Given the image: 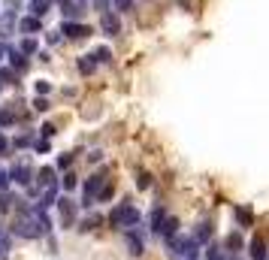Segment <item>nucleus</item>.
I'll return each instance as SVG.
<instances>
[{
  "label": "nucleus",
  "mask_w": 269,
  "mask_h": 260,
  "mask_svg": "<svg viewBox=\"0 0 269 260\" xmlns=\"http://www.w3.org/2000/svg\"><path fill=\"white\" fill-rule=\"evenodd\" d=\"M55 133H58V127H55V124H43V127H40V136H43V140H51Z\"/></svg>",
  "instance_id": "obj_33"
},
{
  "label": "nucleus",
  "mask_w": 269,
  "mask_h": 260,
  "mask_svg": "<svg viewBox=\"0 0 269 260\" xmlns=\"http://www.w3.org/2000/svg\"><path fill=\"white\" fill-rule=\"evenodd\" d=\"M33 109H37V112H46V109H49V103H46V100H43V97H40V100H37V103H33Z\"/></svg>",
  "instance_id": "obj_44"
},
{
  "label": "nucleus",
  "mask_w": 269,
  "mask_h": 260,
  "mask_svg": "<svg viewBox=\"0 0 269 260\" xmlns=\"http://www.w3.org/2000/svg\"><path fill=\"white\" fill-rule=\"evenodd\" d=\"M6 148H9V142L3 140V136H0V154H6Z\"/></svg>",
  "instance_id": "obj_46"
},
{
  "label": "nucleus",
  "mask_w": 269,
  "mask_h": 260,
  "mask_svg": "<svg viewBox=\"0 0 269 260\" xmlns=\"http://www.w3.org/2000/svg\"><path fill=\"white\" fill-rule=\"evenodd\" d=\"M97 200H100V203H106V200H112V185H106V188L100 190V194H97Z\"/></svg>",
  "instance_id": "obj_39"
},
{
  "label": "nucleus",
  "mask_w": 269,
  "mask_h": 260,
  "mask_svg": "<svg viewBox=\"0 0 269 260\" xmlns=\"http://www.w3.org/2000/svg\"><path fill=\"white\" fill-rule=\"evenodd\" d=\"M51 3H64V0H51Z\"/></svg>",
  "instance_id": "obj_48"
},
{
  "label": "nucleus",
  "mask_w": 269,
  "mask_h": 260,
  "mask_svg": "<svg viewBox=\"0 0 269 260\" xmlns=\"http://www.w3.org/2000/svg\"><path fill=\"white\" fill-rule=\"evenodd\" d=\"M91 58H94L97 64H112V51H109V48H106V46H100V48L94 51V55H91Z\"/></svg>",
  "instance_id": "obj_24"
},
{
  "label": "nucleus",
  "mask_w": 269,
  "mask_h": 260,
  "mask_svg": "<svg viewBox=\"0 0 269 260\" xmlns=\"http://www.w3.org/2000/svg\"><path fill=\"white\" fill-rule=\"evenodd\" d=\"M70 164H73V154H70V151H67V154H61V158H58V169H67Z\"/></svg>",
  "instance_id": "obj_36"
},
{
  "label": "nucleus",
  "mask_w": 269,
  "mask_h": 260,
  "mask_svg": "<svg viewBox=\"0 0 269 260\" xmlns=\"http://www.w3.org/2000/svg\"><path fill=\"white\" fill-rule=\"evenodd\" d=\"M109 221L115 224V227H121V230H130V227H139V221H142V215H139V209H133L130 203H118Z\"/></svg>",
  "instance_id": "obj_3"
},
{
  "label": "nucleus",
  "mask_w": 269,
  "mask_h": 260,
  "mask_svg": "<svg viewBox=\"0 0 269 260\" xmlns=\"http://www.w3.org/2000/svg\"><path fill=\"white\" fill-rule=\"evenodd\" d=\"M15 79V70H6V67H0V85H9Z\"/></svg>",
  "instance_id": "obj_32"
},
{
  "label": "nucleus",
  "mask_w": 269,
  "mask_h": 260,
  "mask_svg": "<svg viewBox=\"0 0 269 260\" xmlns=\"http://www.w3.org/2000/svg\"><path fill=\"white\" fill-rule=\"evenodd\" d=\"M224 248H227V254H239V248H242V236H239V233H230L227 242H224Z\"/></svg>",
  "instance_id": "obj_21"
},
{
  "label": "nucleus",
  "mask_w": 269,
  "mask_h": 260,
  "mask_svg": "<svg viewBox=\"0 0 269 260\" xmlns=\"http://www.w3.org/2000/svg\"><path fill=\"white\" fill-rule=\"evenodd\" d=\"M164 221H167V209H164V206H154V209H151V215H148L151 233H164Z\"/></svg>",
  "instance_id": "obj_13"
},
{
  "label": "nucleus",
  "mask_w": 269,
  "mask_h": 260,
  "mask_svg": "<svg viewBox=\"0 0 269 260\" xmlns=\"http://www.w3.org/2000/svg\"><path fill=\"white\" fill-rule=\"evenodd\" d=\"M109 3H112V0H94V6H97L100 12H109Z\"/></svg>",
  "instance_id": "obj_42"
},
{
  "label": "nucleus",
  "mask_w": 269,
  "mask_h": 260,
  "mask_svg": "<svg viewBox=\"0 0 269 260\" xmlns=\"http://www.w3.org/2000/svg\"><path fill=\"white\" fill-rule=\"evenodd\" d=\"M94 227H100V215H94V218H85V221H82V230H94Z\"/></svg>",
  "instance_id": "obj_34"
},
{
  "label": "nucleus",
  "mask_w": 269,
  "mask_h": 260,
  "mask_svg": "<svg viewBox=\"0 0 269 260\" xmlns=\"http://www.w3.org/2000/svg\"><path fill=\"white\" fill-rule=\"evenodd\" d=\"M19 30L27 33V37H33V33L43 30V19H33V15H22L19 19Z\"/></svg>",
  "instance_id": "obj_12"
},
{
  "label": "nucleus",
  "mask_w": 269,
  "mask_h": 260,
  "mask_svg": "<svg viewBox=\"0 0 269 260\" xmlns=\"http://www.w3.org/2000/svg\"><path fill=\"white\" fill-rule=\"evenodd\" d=\"M49 91H51V82H46V79H43V82H37V94H40V97H43V94H49Z\"/></svg>",
  "instance_id": "obj_41"
},
{
  "label": "nucleus",
  "mask_w": 269,
  "mask_h": 260,
  "mask_svg": "<svg viewBox=\"0 0 269 260\" xmlns=\"http://www.w3.org/2000/svg\"><path fill=\"white\" fill-rule=\"evenodd\" d=\"M100 27H103L106 37H118V33H121V22H118V15L103 12V15H100Z\"/></svg>",
  "instance_id": "obj_9"
},
{
  "label": "nucleus",
  "mask_w": 269,
  "mask_h": 260,
  "mask_svg": "<svg viewBox=\"0 0 269 260\" xmlns=\"http://www.w3.org/2000/svg\"><path fill=\"white\" fill-rule=\"evenodd\" d=\"M6 51H9V48H6L3 43H0V61H3V58H6Z\"/></svg>",
  "instance_id": "obj_47"
},
{
  "label": "nucleus",
  "mask_w": 269,
  "mask_h": 260,
  "mask_svg": "<svg viewBox=\"0 0 269 260\" xmlns=\"http://www.w3.org/2000/svg\"><path fill=\"white\" fill-rule=\"evenodd\" d=\"M61 190H67V194H73V190H76V176H73V172H64V179H61Z\"/></svg>",
  "instance_id": "obj_26"
},
{
  "label": "nucleus",
  "mask_w": 269,
  "mask_h": 260,
  "mask_svg": "<svg viewBox=\"0 0 269 260\" xmlns=\"http://www.w3.org/2000/svg\"><path fill=\"white\" fill-rule=\"evenodd\" d=\"M61 33H64L67 40H85L88 33H94V30L88 27V24H79V22H67V19H64V24H61Z\"/></svg>",
  "instance_id": "obj_6"
},
{
  "label": "nucleus",
  "mask_w": 269,
  "mask_h": 260,
  "mask_svg": "<svg viewBox=\"0 0 269 260\" xmlns=\"http://www.w3.org/2000/svg\"><path fill=\"white\" fill-rule=\"evenodd\" d=\"M167 245H170L175 260H196L200 257V242L194 236H172V239H167Z\"/></svg>",
  "instance_id": "obj_1"
},
{
  "label": "nucleus",
  "mask_w": 269,
  "mask_h": 260,
  "mask_svg": "<svg viewBox=\"0 0 269 260\" xmlns=\"http://www.w3.org/2000/svg\"><path fill=\"white\" fill-rule=\"evenodd\" d=\"M58 209H61V221L70 227V224L76 221V203L70 200V197H61V200H58Z\"/></svg>",
  "instance_id": "obj_11"
},
{
  "label": "nucleus",
  "mask_w": 269,
  "mask_h": 260,
  "mask_svg": "<svg viewBox=\"0 0 269 260\" xmlns=\"http://www.w3.org/2000/svg\"><path fill=\"white\" fill-rule=\"evenodd\" d=\"M118 12H133V0H112Z\"/></svg>",
  "instance_id": "obj_30"
},
{
  "label": "nucleus",
  "mask_w": 269,
  "mask_h": 260,
  "mask_svg": "<svg viewBox=\"0 0 269 260\" xmlns=\"http://www.w3.org/2000/svg\"><path fill=\"white\" fill-rule=\"evenodd\" d=\"M136 188L139 190H148L151 188V176H148V172H136Z\"/></svg>",
  "instance_id": "obj_28"
},
{
  "label": "nucleus",
  "mask_w": 269,
  "mask_h": 260,
  "mask_svg": "<svg viewBox=\"0 0 269 260\" xmlns=\"http://www.w3.org/2000/svg\"><path fill=\"white\" fill-rule=\"evenodd\" d=\"M206 260H227V251L218 245V242H209L206 245Z\"/></svg>",
  "instance_id": "obj_19"
},
{
  "label": "nucleus",
  "mask_w": 269,
  "mask_h": 260,
  "mask_svg": "<svg viewBox=\"0 0 269 260\" xmlns=\"http://www.w3.org/2000/svg\"><path fill=\"white\" fill-rule=\"evenodd\" d=\"M79 3H88V0H79Z\"/></svg>",
  "instance_id": "obj_50"
},
{
  "label": "nucleus",
  "mask_w": 269,
  "mask_h": 260,
  "mask_svg": "<svg viewBox=\"0 0 269 260\" xmlns=\"http://www.w3.org/2000/svg\"><path fill=\"white\" fill-rule=\"evenodd\" d=\"M103 188H106V176H103V172H97L94 179H88V182H85V194H82V203H79V206H91Z\"/></svg>",
  "instance_id": "obj_4"
},
{
  "label": "nucleus",
  "mask_w": 269,
  "mask_h": 260,
  "mask_svg": "<svg viewBox=\"0 0 269 260\" xmlns=\"http://www.w3.org/2000/svg\"><path fill=\"white\" fill-rule=\"evenodd\" d=\"M9 206H12V197H9L6 190H3V194H0V215H3V212L9 209Z\"/></svg>",
  "instance_id": "obj_35"
},
{
  "label": "nucleus",
  "mask_w": 269,
  "mask_h": 260,
  "mask_svg": "<svg viewBox=\"0 0 269 260\" xmlns=\"http://www.w3.org/2000/svg\"><path fill=\"white\" fill-rule=\"evenodd\" d=\"M0 239H3V227H0Z\"/></svg>",
  "instance_id": "obj_49"
},
{
  "label": "nucleus",
  "mask_w": 269,
  "mask_h": 260,
  "mask_svg": "<svg viewBox=\"0 0 269 260\" xmlns=\"http://www.w3.org/2000/svg\"><path fill=\"white\" fill-rule=\"evenodd\" d=\"M9 176H12V182H15V185H22V188H24V185H30V182H33V169H30L27 164H15V166L9 169Z\"/></svg>",
  "instance_id": "obj_7"
},
{
  "label": "nucleus",
  "mask_w": 269,
  "mask_h": 260,
  "mask_svg": "<svg viewBox=\"0 0 269 260\" xmlns=\"http://www.w3.org/2000/svg\"><path fill=\"white\" fill-rule=\"evenodd\" d=\"M33 151H37V154H49V151H51L49 140H37V142H33Z\"/></svg>",
  "instance_id": "obj_31"
},
{
  "label": "nucleus",
  "mask_w": 269,
  "mask_h": 260,
  "mask_svg": "<svg viewBox=\"0 0 269 260\" xmlns=\"http://www.w3.org/2000/svg\"><path fill=\"white\" fill-rule=\"evenodd\" d=\"M6 58H9V64H12V70H15V73H19V70L24 73V70H27V55H22L19 48H9V51H6Z\"/></svg>",
  "instance_id": "obj_16"
},
{
  "label": "nucleus",
  "mask_w": 269,
  "mask_h": 260,
  "mask_svg": "<svg viewBox=\"0 0 269 260\" xmlns=\"http://www.w3.org/2000/svg\"><path fill=\"white\" fill-rule=\"evenodd\" d=\"M37 179H40V188H43V190H58V185H61V182H58V172L51 169V166H43V169L37 172Z\"/></svg>",
  "instance_id": "obj_8"
},
{
  "label": "nucleus",
  "mask_w": 269,
  "mask_h": 260,
  "mask_svg": "<svg viewBox=\"0 0 269 260\" xmlns=\"http://www.w3.org/2000/svg\"><path fill=\"white\" fill-rule=\"evenodd\" d=\"M88 161H91V164H100V161H103V151H91V154H88Z\"/></svg>",
  "instance_id": "obj_45"
},
{
  "label": "nucleus",
  "mask_w": 269,
  "mask_h": 260,
  "mask_svg": "<svg viewBox=\"0 0 269 260\" xmlns=\"http://www.w3.org/2000/svg\"><path fill=\"white\" fill-rule=\"evenodd\" d=\"M194 239L200 242V245H209V242H212V224L200 221V224H196V230H194Z\"/></svg>",
  "instance_id": "obj_18"
},
{
  "label": "nucleus",
  "mask_w": 269,
  "mask_h": 260,
  "mask_svg": "<svg viewBox=\"0 0 269 260\" xmlns=\"http://www.w3.org/2000/svg\"><path fill=\"white\" fill-rule=\"evenodd\" d=\"M12 145H15V148H27V145H30V136H27V133H22V136H19V140H15Z\"/></svg>",
  "instance_id": "obj_40"
},
{
  "label": "nucleus",
  "mask_w": 269,
  "mask_h": 260,
  "mask_svg": "<svg viewBox=\"0 0 269 260\" xmlns=\"http://www.w3.org/2000/svg\"><path fill=\"white\" fill-rule=\"evenodd\" d=\"M19 51H22V55H37V40H33V37H24L22 46H19Z\"/></svg>",
  "instance_id": "obj_25"
},
{
  "label": "nucleus",
  "mask_w": 269,
  "mask_h": 260,
  "mask_svg": "<svg viewBox=\"0 0 269 260\" xmlns=\"http://www.w3.org/2000/svg\"><path fill=\"white\" fill-rule=\"evenodd\" d=\"M164 239H172V236H178V218H172V215H167V221H164V233H160Z\"/></svg>",
  "instance_id": "obj_20"
},
{
  "label": "nucleus",
  "mask_w": 269,
  "mask_h": 260,
  "mask_svg": "<svg viewBox=\"0 0 269 260\" xmlns=\"http://www.w3.org/2000/svg\"><path fill=\"white\" fill-rule=\"evenodd\" d=\"M248 251H251V260H266V257H269V251H266V242H263V236H254V239H251Z\"/></svg>",
  "instance_id": "obj_15"
},
{
  "label": "nucleus",
  "mask_w": 269,
  "mask_h": 260,
  "mask_svg": "<svg viewBox=\"0 0 269 260\" xmlns=\"http://www.w3.org/2000/svg\"><path fill=\"white\" fill-rule=\"evenodd\" d=\"M19 27V19H15V12H0V40H6V37H12V30Z\"/></svg>",
  "instance_id": "obj_10"
},
{
  "label": "nucleus",
  "mask_w": 269,
  "mask_h": 260,
  "mask_svg": "<svg viewBox=\"0 0 269 260\" xmlns=\"http://www.w3.org/2000/svg\"><path fill=\"white\" fill-rule=\"evenodd\" d=\"M61 9H64V15H67V22H76L79 15L85 12V3H79V0H64Z\"/></svg>",
  "instance_id": "obj_14"
},
{
  "label": "nucleus",
  "mask_w": 269,
  "mask_h": 260,
  "mask_svg": "<svg viewBox=\"0 0 269 260\" xmlns=\"http://www.w3.org/2000/svg\"><path fill=\"white\" fill-rule=\"evenodd\" d=\"M15 233H19L22 239H40L46 230L40 227V221L33 218V206H22L19 212V221H15Z\"/></svg>",
  "instance_id": "obj_2"
},
{
  "label": "nucleus",
  "mask_w": 269,
  "mask_h": 260,
  "mask_svg": "<svg viewBox=\"0 0 269 260\" xmlns=\"http://www.w3.org/2000/svg\"><path fill=\"white\" fill-rule=\"evenodd\" d=\"M15 121H19V115H15L12 109H0V127H12Z\"/></svg>",
  "instance_id": "obj_23"
},
{
  "label": "nucleus",
  "mask_w": 269,
  "mask_h": 260,
  "mask_svg": "<svg viewBox=\"0 0 269 260\" xmlns=\"http://www.w3.org/2000/svg\"><path fill=\"white\" fill-rule=\"evenodd\" d=\"M236 218L245 224V227H251V221H254V215H251V209H245V206H242V209H236Z\"/></svg>",
  "instance_id": "obj_29"
},
{
  "label": "nucleus",
  "mask_w": 269,
  "mask_h": 260,
  "mask_svg": "<svg viewBox=\"0 0 269 260\" xmlns=\"http://www.w3.org/2000/svg\"><path fill=\"white\" fill-rule=\"evenodd\" d=\"M49 9H51V0H30V3H27V12L33 15V19L49 15Z\"/></svg>",
  "instance_id": "obj_17"
},
{
  "label": "nucleus",
  "mask_w": 269,
  "mask_h": 260,
  "mask_svg": "<svg viewBox=\"0 0 269 260\" xmlns=\"http://www.w3.org/2000/svg\"><path fill=\"white\" fill-rule=\"evenodd\" d=\"M9 257V239L3 236V239H0V260H6Z\"/></svg>",
  "instance_id": "obj_37"
},
{
  "label": "nucleus",
  "mask_w": 269,
  "mask_h": 260,
  "mask_svg": "<svg viewBox=\"0 0 269 260\" xmlns=\"http://www.w3.org/2000/svg\"><path fill=\"white\" fill-rule=\"evenodd\" d=\"M58 203V190H43V200L37 203L40 209H46V206H55Z\"/></svg>",
  "instance_id": "obj_27"
},
{
  "label": "nucleus",
  "mask_w": 269,
  "mask_h": 260,
  "mask_svg": "<svg viewBox=\"0 0 269 260\" xmlns=\"http://www.w3.org/2000/svg\"><path fill=\"white\" fill-rule=\"evenodd\" d=\"M124 239H127V248H130L133 257H142V254H146V233H142L139 227L124 230Z\"/></svg>",
  "instance_id": "obj_5"
},
{
  "label": "nucleus",
  "mask_w": 269,
  "mask_h": 260,
  "mask_svg": "<svg viewBox=\"0 0 269 260\" xmlns=\"http://www.w3.org/2000/svg\"><path fill=\"white\" fill-rule=\"evenodd\" d=\"M3 6H6V12H19V0H6Z\"/></svg>",
  "instance_id": "obj_43"
},
{
  "label": "nucleus",
  "mask_w": 269,
  "mask_h": 260,
  "mask_svg": "<svg viewBox=\"0 0 269 260\" xmlns=\"http://www.w3.org/2000/svg\"><path fill=\"white\" fill-rule=\"evenodd\" d=\"M94 67H97V61H94L91 55H82V58H79V73H82V76H91Z\"/></svg>",
  "instance_id": "obj_22"
},
{
  "label": "nucleus",
  "mask_w": 269,
  "mask_h": 260,
  "mask_svg": "<svg viewBox=\"0 0 269 260\" xmlns=\"http://www.w3.org/2000/svg\"><path fill=\"white\" fill-rule=\"evenodd\" d=\"M9 182H12V176H9L6 169H0V190H6V188H9Z\"/></svg>",
  "instance_id": "obj_38"
}]
</instances>
